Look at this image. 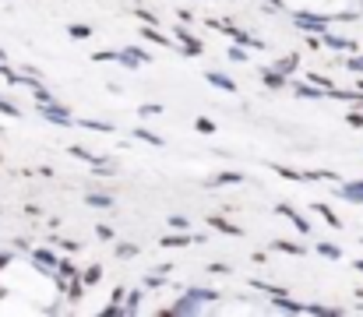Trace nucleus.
Returning <instances> with one entry per match:
<instances>
[{
    "label": "nucleus",
    "instance_id": "nucleus-7",
    "mask_svg": "<svg viewBox=\"0 0 363 317\" xmlns=\"http://www.w3.org/2000/svg\"><path fill=\"white\" fill-rule=\"evenodd\" d=\"M357 268H360V272H363V261H357Z\"/></svg>",
    "mask_w": 363,
    "mask_h": 317
},
{
    "label": "nucleus",
    "instance_id": "nucleus-6",
    "mask_svg": "<svg viewBox=\"0 0 363 317\" xmlns=\"http://www.w3.org/2000/svg\"><path fill=\"white\" fill-rule=\"evenodd\" d=\"M321 254H328V257H339V247H328V243H321Z\"/></svg>",
    "mask_w": 363,
    "mask_h": 317
},
{
    "label": "nucleus",
    "instance_id": "nucleus-2",
    "mask_svg": "<svg viewBox=\"0 0 363 317\" xmlns=\"http://www.w3.org/2000/svg\"><path fill=\"white\" fill-rule=\"evenodd\" d=\"M208 82H212V85H219V89H226V92H233V89H237V85H233L230 78H223V74H216V71L208 74Z\"/></svg>",
    "mask_w": 363,
    "mask_h": 317
},
{
    "label": "nucleus",
    "instance_id": "nucleus-5",
    "mask_svg": "<svg viewBox=\"0 0 363 317\" xmlns=\"http://www.w3.org/2000/svg\"><path fill=\"white\" fill-rule=\"evenodd\" d=\"M96 233H99L103 240H113V229H110V226H96Z\"/></svg>",
    "mask_w": 363,
    "mask_h": 317
},
{
    "label": "nucleus",
    "instance_id": "nucleus-3",
    "mask_svg": "<svg viewBox=\"0 0 363 317\" xmlns=\"http://www.w3.org/2000/svg\"><path fill=\"white\" fill-rule=\"evenodd\" d=\"M191 240H194V236H166V240H162V247H187Z\"/></svg>",
    "mask_w": 363,
    "mask_h": 317
},
{
    "label": "nucleus",
    "instance_id": "nucleus-4",
    "mask_svg": "<svg viewBox=\"0 0 363 317\" xmlns=\"http://www.w3.org/2000/svg\"><path fill=\"white\" fill-rule=\"evenodd\" d=\"M198 130H201V134H212V130H216V123H212V120H205V116H198Z\"/></svg>",
    "mask_w": 363,
    "mask_h": 317
},
{
    "label": "nucleus",
    "instance_id": "nucleus-1",
    "mask_svg": "<svg viewBox=\"0 0 363 317\" xmlns=\"http://www.w3.org/2000/svg\"><path fill=\"white\" fill-rule=\"evenodd\" d=\"M314 208L321 211V218H325V222H332V226H335V229H339V226H342V218H339V215H335V211L328 208V205H314Z\"/></svg>",
    "mask_w": 363,
    "mask_h": 317
}]
</instances>
